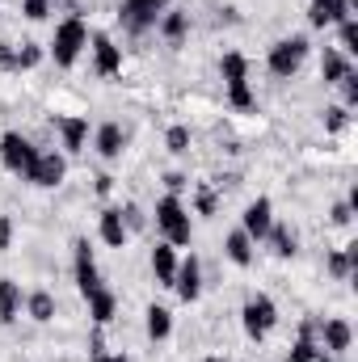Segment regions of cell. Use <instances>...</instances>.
I'll return each mask as SVG.
<instances>
[{"label":"cell","instance_id":"cell-1","mask_svg":"<svg viewBox=\"0 0 358 362\" xmlns=\"http://www.w3.org/2000/svg\"><path fill=\"white\" fill-rule=\"evenodd\" d=\"M156 228L165 232V240L173 245V249H190V240H194V223H190V211H185V202H181L178 194H165V198H156Z\"/></svg>","mask_w":358,"mask_h":362},{"label":"cell","instance_id":"cell-2","mask_svg":"<svg viewBox=\"0 0 358 362\" xmlns=\"http://www.w3.org/2000/svg\"><path fill=\"white\" fill-rule=\"evenodd\" d=\"M85 47H89V25H85V17H81V13L64 17V21L55 25V38H51V59H55L59 68H72Z\"/></svg>","mask_w":358,"mask_h":362},{"label":"cell","instance_id":"cell-3","mask_svg":"<svg viewBox=\"0 0 358 362\" xmlns=\"http://www.w3.org/2000/svg\"><path fill=\"white\" fill-rule=\"evenodd\" d=\"M308 38L304 34H291V38H278L274 47H270V55H266V68L278 76V81H291L299 68H304V59H308Z\"/></svg>","mask_w":358,"mask_h":362},{"label":"cell","instance_id":"cell-4","mask_svg":"<svg viewBox=\"0 0 358 362\" xmlns=\"http://www.w3.org/2000/svg\"><path fill=\"white\" fill-rule=\"evenodd\" d=\"M241 325H245V337L249 341H266L278 325V308L270 295H249L245 308H241Z\"/></svg>","mask_w":358,"mask_h":362},{"label":"cell","instance_id":"cell-5","mask_svg":"<svg viewBox=\"0 0 358 362\" xmlns=\"http://www.w3.org/2000/svg\"><path fill=\"white\" fill-rule=\"evenodd\" d=\"M34 160H38V148L21 135V131H4L0 135V165L13 173V177H30V169H34Z\"/></svg>","mask_w":358,"mask_h":362},{"label":"cell","instance_id":"cell-6","mask_svg":"<svg viewBox=\"0 0 358 362\" xmlns=\"http://www.w3.org/2000/svg\"><path fill=\"white\" fill-rule=\"evenodd\" d=\"M161 13H165V8H161L156 0H122V4H118V21H122L127 34H148V30H156Z\"/></svg>","mask_w":358,"mask_h":362},{"label":"cell","instance_id":"cell-7","mask_svg":"<svg viewBox=\"0 0 358 362\" xmlns=\"http://www.w3.org/2000/svg\"><path fill=\"white\" fill-rule=\"evenodd\" d=\"M72 274H76V291L89 299L97 286H105L101 282V270H97V262H93V249H89V240L81 236V240H72Z\"/></svg>","mask_w":358,"mask_h":362},{"label":"cell","instance_id":"cell-8","mask_svg":"<svg viewBox=\"0 0 358 362\" xmlns=\"http://www.w3.org/2000/svg\"><path fill=\"white\" fill-rule=\"evenodd\" d=\"M316 346L325 350V354H350V346H354V329H350V320L346 316H329V320H321V333H316Z\"/></svg>","mask_w":358,"mask_h":362},{"label":"cell","instance_id":"cell-9","mask_svg":"<svg viewBox=\"0 0 358 362\" xmlns=\"http://www.w3.org/2000/svg\"><path fill=\"white\" fill-rule=\"evenodd\" d=\"M68 177V160L59 156V152H38V160H34V169H30V185H42V189H55V185H64Z\"/></svg>","mask_w":358,"mask_h":362},{"label":"cell","instance_id":"cell-10","mask_svg":"<svg viewBox=\"0 0 358 362\" xmlns=\"http://www.w3.org/2000/svg\"><path fill=\"white\" fill-rule=\"evenodd\" d=\"M93 72L105 76V81L122 72V47L110 34H93Z\"/></svg>","mask_w":358,"mask_h":362},{"label":"cell","instance_id":"cell-11","mask_svg":"<svg viewBox=\"0 0 358 362\" xmlns=\"http://www.w3.org/2000/svg\"><path fill=\"white\" fill-rule=\"evenodd\" d=\"M241 228L249 232V240L258 245V240H266L270 228H274V202L270 198H253L249 206H245V215H241Z\"/></svg>","mask_w":358,"mask_h":362},{"label":"cell","instance_id":"cell-12","mask_svg":"<svg viewBox=\"0 0 358 362\" xmlns=\"http://www.w3.org/2000/svg\"><path fill=\"white\" fill-rule=\"evenodd\" d=\"M55 131L64 139V152H85V144H89V118L85 114H59Z\"/></svg>","mask_w":358,"mask_h":362},{"label":"cell","instance_id":"cell-13","mask_svg":"<svg viewBox=\"0 0 358 362\" xmlns=\"http://www.w3.org/2000/svg\"><path fill=\"white\" fill-rule=\"evenodd\" d=\"M173 291H178L185 303H194V299L202 295V262H198L194 253L178 262V278H173Z\"/></svg>","mask_w":358,"mask_h":362},{"label":"cell","instance_id":"cell-14","mask_svg":"<svg viewBox=\"0 0 358 362\" xmlns=\"http://www.w3.org/2000/svg\"><path fill=\"white\" fill-rule=\"evenodd\" d=\"M346 17H354L350 0H312V4H308V21H312L316 30H325V25H342Z\"/></svg>","mask_w":358,"mask_h":362},{"label":"cell","instance_id":"cell-15","mask_svg":"<svg viewBox=\"0 0 358 362\" xmlns=\"http://www.w3.org/2000/svg\"><path fill=\"white\" fill-rule=\"evenodd\" d=\"M93 148H97L101 160H118L122 148H127V131H122V122H101L97 135H93Z\"/></svg>","mask_w":358,"mask_h":362},{"label":"cell","instance_id":"cell-16","mask_svg":"<svg viewBox=\"0 0 358 362\" xmlns=\"http://www.w3.org/2000/svg\"><path fill=\"white\" fill-rule=\"evenodd\" d=\"M97 236H101V245L105 249H122L127 245V223H122V211L118 206H105L101 215H97Z\"/></svg>","mask_w":358,"mask_h":362},{"label":"cell","instance_id":"cell-17","mask_svg":"<svg viewBox=\"0 0 358 362\" xmlns=\"http://www.w3.org/2000/svg\"><path fill=\"white\" fill-rule=\"evenodd\" d=\"M253 249H258V245L249 240V232H245V228H236V232H228V236H224V257H228L232 266H241V270H249V266H253V257H258Z\"/></svg>","mask_w":358,"mask_h":362},{"label":"cell","instance_id":"cell-18","mask_svg":"<svg viewBox=\"0 0 358 362\" xmlns=\"http://www.w3.org/2000/svg\"><path fill=\"white\" fill-rule=\"evenodd\" d=\"M316 333H321V320H304V325H299V337H295V346H291V354H287V362H316V354H321Z\"/></svg>","mask_w":358,"mask_h":362},{"label":"cell","instance_id":"cell-19","mask_svg":"<svg viewBox=\"0 0 358 362\" xmlns=\"http://www.w3.org/2000/svg\"><path fill=\"white\" fill-rule=\"evenodd\" d=\"M178 249L169 245V240H161L156 249H152V274H156V282L161 286H173V278H178Z\"/></svg>","mask_w":358,"mask_h":362},{"label":"cell","instance_id":"cell-20","mask_svg":"<svg viewBox=\"0 0 358 362\" xmlns=\"http://www.w3.org/2000/svg\"><path fill=\"white\" fill-rule=\"evenodd\" d=\"M346 72H354L350 55H342L337 47H325V51H321V81H325V85H342Z\"/></svg>","mask_w":358,"mask_h":362},{"label":"cell","instance_id":"cell-21","mask_svg":"<svg viewBox=\"0 0 358 362\" xmlns=\"http://www.w3.org/2000/svg\"><path fill=\"white\" fill-rule=\"evenodd\" d=\"M55 308H59V303H55V295H51L47 286H38V291L25 295V316L38 320V325H51V320H55Z\"/></svg>","mask_w":358,"mask_h":362},{"label":"cell","instance_id":"cell-22","mask_svg":"<svg viewBox=\"0 0 358 362\" xmlns=\"http://www.w3.org/2000/svg\"><path fill=\"white\" fill-rule=\"evenodd\" d=\"M325 270H329V278H337V282L354 278V270H358V245H346V249H333V253L325 257Z\"/></svg>","mask_w":358,"mask_h":362},{"label":"cell","instance_id":"cell-23","mask_svg":"<svg viewBox=\"0 0 358 362\" xmlns=\"http://www.w3.org/2000/svg\"><path fill=\"white\" fill-rule=\"evenodd\" d=\"M21 303H25V295H21V282H13V278H0V325H13V320L21 316Z\"/></svg>","mask_w":358,"mask_h":362},{"label":"cell","instance_id":"cell-24","mask_svg":"<svg viewBox=\"0 0 358 362\" xmlns=\"http://www.w3.org/2000/svg\"><path fill=\"white\" fill-rule=\"evenodd\" d=\"M144 316H148V320H144L148 337H152V341H169V333H173V312H169L165 303H148Z\"/></svg>","mask_w":358,"mask_h":362},{"label":"cell","instance_id":"cell-25","mask_svg":"<svg viewBox=\"0 0 358 362\" xmlns=\"http://www.w3.org/2000/svg\"><path fill=\"white\" fill-rule=\"evenodd\" d=\"M114 312H118V295H114L110 286H97L89 295V320L93 325H110Z\"/></svg>","mask_w":358,"mask_h":362},{"label":"cell","instance_id":"cell-26","mask_svg":"<svg viewBox=\"0 0 358 362\" xmlns=\"http://www.w3.org/2000/svg\"><path fill=\"white\" fill-rule=\"evenodd\" d=\"M156 30H161V38H165V42H173V47H178L181 38L190 34V13H181V8H165V13H161V21H156Z\"/></svg>","mask_w":358,"mask_h":362},{"label":"cell","instance_id":"cell-27","mask_svg":"<svg viewBox=\"0 0 358 362\" xmlns=\"http://www.w3.org/2000/svg\"><path fill=\"white\" fill-rule=\"evenodd\" d=\"M266 240H270V249H274V257H282V262H291V257L299 253V236H295V228H287V223H274Z\"/></svg>","mask_w":358,"mask_h":362},{"label":"cell","instance_id":"cell-28","mask_svg":"<svg viewBox=\"0 0 358 362\" xmlns=\"http://www.w3.org/2000/svg\"><path fill=\"white\" fill-rule=\"evenodd\" d=\"M219 76H224L228 89H232V85H245V81H249V59H245L241 51H224V59H219Z\"/></svg>","mask_w":358,"mask_h":362},{"label":"cell","instance_id":"cell-29","mask_svg":"<svg viewBox=\"0 0 358 362\" xmlns=\"http://www.w3.org/2000/svg\"><path fill=\"white\" fill-rule=\"evenodd\" d=\"M228 105H232V110H241V114H253V110H258V93L249 89V81L228 89Z\"/></svg>","mask_w":358,"mask_h":362},{"label":"cell","instance_id":"cell-30","mask_svg":"<svg viewBox=\"0 0 358 362\" xmlns=\"http://www.w3.org/2000/svg\"><path fill=\"white\" fill-rule=\"evenodd\" d=\"M337 51H342V55H350V59L358 55V21H354V17H346V21L337 25Z\"/></svg>","mask_w":358,"mask_h":362},{"label":"cell","instance_id":"cell-31","mask_svg":"<svg viewBox=\"0 0 358 362\" xmlns=\"http://www.w3.org/2000/svg\"><path fill=\"white\" fill-rule=\"evenodd\" d=\"M194 211L211 219V215L219 211V189H215V185H198V189H194Z\"/></svg>","mask_w":358,"mask_h":362},{"label":"cell","instance_id":"cell-32","mask_svg":"<svg viewBox=\"0 0 358 362\" xmlns=\"http://www.w3.org/2000/svg\"><path fill=\"white\" fill-rule=\"evenodd\" d=\"M42 55H47V51H42L38 42H21V47H17V72L38 68V64H42Z\"/></svg>","mask_w":358,"mask_h":362},{"label":"cell","instance_id":"cell-33","mask_svg":"<svg viewBox=\"0 0 358 362\" xmlns=\"http://www.w3.org/2000/svg\"><path fill=\"white\" fill-rule=\"evenodd\" d=\"M346 127H350V110H346V105H329V110H325V131H329V135H342Z\"/></svg>","mask_w":358,"mask_h":362},{"label":"cell","instance_id":"cell-34","mask_svg":"<svg viewBox=\"0 0 358 362\" xmlns=\"http://www.w3.org/2000/svg\"><path fill=\"white\" fill-rule=\"evenodd\" d=\"M165 148L173 152V156H185L190 152V127H169V135H165Z\"/></svg>","mask_w":358,"mask_h":362},{"label":"cell","instance_id":"cell-35","mask_svg":"<svg viewBox=\"0 0 358 362\" xmlns=\"http://www.w3.org/2000/svg\"><path fill=\"white\" fill-rule=\"evenodd\" d=\"M337 89H342V105H346V110H354V105H358V72H346Z\"/></svg>","mask_w":358,"mask_h":362},{"label":"cell","instance_id":"cell-36","mask_svg":"<svg viewBox=\"0 0 358 362\" xmlns=\"http://www.w3.org/2000/svg\"><path fill=\"white\" fill-rule=\"evenodd\" d=\"M51 13V0H21V17L25 21H47Z\"/></svg>","mask_w":358,"mask_h":362},{"label":"cell","instance_id":"cell-37","mask_svg":"<svg viewBox=\"0 0 358 362\" xmlns=\"http://www.w3.org/2000/svg\"><path fill=\"white\" fill-rule=\"evenodd\" d=\"M118 211H122V223H127V232H139V228L148 223V215H144L135 202H127V206H118Z\"/></svg>","mask_w":358,"mask_h":362},{"label":"cell","instance_id":"cell-38","mask_svg":"<svg viewBox=\"0 0 358 362\" xmlns=\"http://www.w3.org/2000/svg\"><path fill=\"white\" fill-rule=\"evenodd\" d=\"M350 219H354V206H350V202H346V198H342V202H333V206H329V223H337V228H346V223H350Z\"/></svg>","mask_w":358,"mask_h":362},{"label":"cell","instance_id":"cell-39","mask_svg":"<svg viewBox=\"0 0 358 362\" xmlns=\"http://www.w3.org/2000/svg\"><path fill=\"white\" fill-rule=\"evenodd\" d=\"M13 236H17L13 219H8V215H0V253H8V249H13Z\"/></svg>","mask_w":358,"mask_h":362},{"label":"cell","instance_id":"cell-40","mask_svg":"<svg viewBox=\"0 0 358 362\" xmlns=\"http://www.w3.org/2000/svg\"><path fill=\"white\" fill-rule=\"evenodd\" d=\"M0 68L4 72H17V47L13 42H0Z\"/></svg>","mask_w":358,"mask_h":362},{"label":"cell","instance_id":"cell-41","mask_svg":"<svg viewBox=\"0 0 358 362\" xmlns=\"http://www.w3.org/2000/svg\"><path fill=\"white\" fill-rule=\"evenodd\" d=\"M165 185H169V194H178V198H181V189L190 185V177H185V173H169V177H165Z\"/></svg>","mask_w":358,"mask_h":362},{"label":"cell","instance_id":"cell-42","mask_svg":"<svg viewBox=\"0 0 358 362\" xmlns=\"http://www.w3.org/2000/svg\"><path fill=\"white\" fill-rule=\"evenodd\" d=\"M93 362H131L127 354H110V350H101V354H89Z\"/></svg>","mask_w":358,"mask_h":362},{"label":"cell","instance_id":"cell-43","mask_svg":"<svg viewBox=\"0 0 358 362\" xmlns=\"http://www.w3.org/2000/svg\"><path fill=\"white\" fill-rule=\"evenodd\" d=\"M93 189H97V194H110V189H114V177H110V173H101V177H97V185H93Z\"/></svg>","mask_w":358,"mask_h":362},{"label":"cell","instance_id":"cell-44","mask_svg":"<svg viewBox=\"0 0 358 362\" xmlns=\"http://www.w3.org/2000/svg\"><path fill=\"white\" fill-rule=\"evenodd\" d=\"M316 362H337V354H325V350H321V354H316Z\"/></svg>","mask_w":358,"mask_h":362},{"label":"cell","instance_id":"cell-45","mask_svg":"<svg viewBox=\"0 0 358 362\" xmlns=\"http://www.w3.org/2000/svg\"><path fill=\"white\" fill-rule=\"evenodd\" d=\"M202 362H228V358L224 354H211V358H202Z\"/></svg>","mask_w":358,"mask_h":362},{"label":"cell","instance_id":"cell-46","mask_svg":"<svg viewBox=\"0 0 358 362\" xmlns=\"http://www.w3.org/2000/svg\"><path fill=\"white\" fill-rule=\"evenodd\" d=\"M156 4H161V8H169V0H156Z\"/></svg>","mask_w":358,"mask_h":362}]
</instances>
